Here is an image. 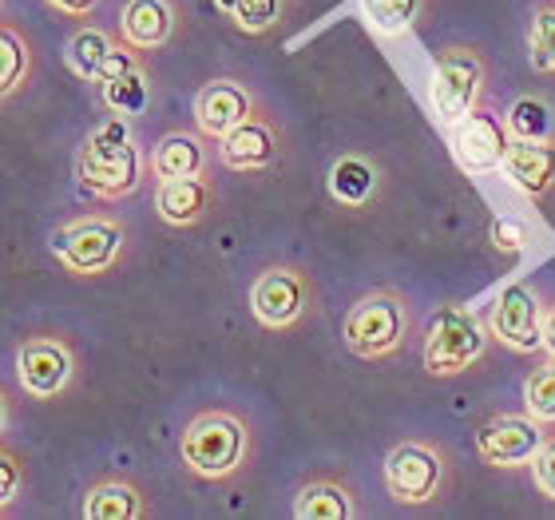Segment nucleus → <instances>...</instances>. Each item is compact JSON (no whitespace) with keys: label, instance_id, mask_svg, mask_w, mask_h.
<instances>
[{"label":"nucleus","instance_id":"nucleus-35","mask_svg":"<svg viewBox=\"0 0 555 520\" xmlns=\"http://www.w3.org/2000/svg\"><path fill=\"white\" fill-rule=\"evenodd\" d=\"M544 350L555 354V302L547 306V322H544Z\"/></svg>","mask_w":555,"mask_h":520},{"label":"nucleus","instance_id":"nucleus-20","mask_svg":"<svg viewBox=\"0 0 555 520\" xmlns=\"http://www.w3.org/2000/svg\"><path fill=\"white\" fill-rule=\"evenodd\" d=\"M88 520H139L147 517V497L131 477H104L83 493Z\"/></svg>","mask_w":555,"mask_h":520},{"label":"nucleus","instance_id":"nucleus-21","mask_svg":"<svg viewBox=\"0 0 555 520\" xmlns=\"http://www.w3.org/2000/svg\"><path fill=\"white\" fill-rule=\"evenodd\" d=\"M294 517L298 520H353L358 517V497H353V489H349L346 481L318 477V481L298 489Z\"/></svg>","mask_w":555,"mask_h":520},{"label":"nucleus","instance_id":"nucleus-15","mask_svg":"<svg viewBox=\"0 0 555 520\" xmlns=\"http://www.w3.org/2000/svg\"><path fill=\"white\" fill-rule=\"evenodd\" d=\"M215 179L203 175H183V179H159L155 187V211L167 227H195L215 211Z\"/></svg>","mask_w":555,"mask_h":520},{"label":"nucleus","instance_id":"nucleus-25","mask_svg":"<svg viewBox=\"0 0 555 520\" xmlns=\"http://www.w3.org/2000/svg\"><path fill=\"white\" fill-rule=\"evenodd\" d=\"M425 4L428 0H361V12L382 36H405L416 28Z\"/></svg>","mask_w":555,"mask_h":520},{"label":"nucleus","instance_id":"nucleus-12","mask_svg":"<svg viewBox=\"0 0 555 520\" xmlns=\"http://www.w3.org/2000/svg\"><path fill=\"white\" fill-rule=\"evenodd\" d=\"M473 441L485 465H492V469H520V465L535 461L547 433L544 421H535L532 414H500L488 417L485 426L476 429Z\"/></svg>","mask_w":555,"mask_h":520},{"label":"nucleus","instance_id":"nucleus-22","mask_svg":"<svg viewBox=\"0 0 555 520\" xmlns=\"http://www.w3.org/2000/svg\"><path fill=\"white\" fill-rule=\"evenodd\" d=\"M33 64H36L33 40H28L16 24H4V28H0V96H4V100H9L21 84L33 80Z\"/></svg>","mask_w":555,"mask_h":520},{"label":"nucleus","instance_id":"nucleus-8","mask_svg":"<svg viewBox=\"0 0 555 520\" xmlns=\"http://www.w3.org/2000/svg\"><path fill=\"white\" fill-rule=\"evenodd\" d=\"M250 310L267 330H294L318 310L313 278L294 263H274L258 270L250 287Z\"/></svg>","mask_w":555,"mask_h":520},{"label":"nucleus","instance_id":"nucleus-17","mask_svg":"<svg viewBox=\"0 0 555 520\" xmlns=\"http://www.w3.org/2000/svg\"><path fill=\"white\" fill-rule=\"evenodd\" d=\"M175 0H128L119 16V40H128L139 52H155L175 36Z\"/></svg>","mask_w":555,"mask_h":520},{"label":"nucleus","instance_id":"nucleus-32","mask_svg":"<svg viewBox=\"0 0 555 520\" xmlns=\"http://www.w3.org/2000/svg\"><path fill=\"white\" fill-rule=\"evenodd\" d=\"M532 473H535V485H540V493H544L547 500H555V437H547L544 449L535 453Z\"/></svg>","mask_w":555,"mask_h":520},{"label":"nucleus","instance_id":"nucleus-4","mask_svg":"<svg viewBox=\"0 0 555 520\" xmlns=\"http://www.w3.org/2000/svg\"><path fill=\"white\" fill-rule=\"evenodd\" d=\"M452 477V457L444 445L437 441H421L409 437L401 445L389 449L385 457V489L397 505H428V500H440L444 485Z\"/></svg>","mask_w":555,"mask_h":520},{"label":"nucleus","instance_id":"nucleus-18","mask_svg":"<svg viewBox=\"0 0 555 520\" xmlns=\"http://www.w3.org/2000/svg\"><path fill=\"white\" fill-rule=\"evenodd\" d=\"M382 167L370 155H341L330 167V195L349 211H365L382 195Z\"/></svg>","mask_w":555,"mask_h":520},{"label":"nucleus","instance_id":"nucleus-2","mask_svg":"<svg viewBox=\"0 0 555 520\" xmlns=\"http://www.w3.org/2000/svg\"><path fill=\"white\" fill-rule=\"evenodd\" d=\"M413 338V306L401 290H373L349 306L341 322V342L361 362H389Z\"/></svg>","mask_w":555,"mask_h":520},{"label":"nucleus","instance_id":"nucleus-5","mask_svg":"<svg viewBox=\"0 0 555 520\" xmlns=\"http://www.w3.org/2000/svg\"><path fill=\"white\" fill-rule=\"evenodd\" d=\"M488 342H492V326H485L464 306H444L433 314V322L425 330V370L433 378L468 373L485 358Z\"/></svg>","mask_w":555,"mask_h":520},{"label":"nucleus","instance_id":"nucleus-11","mask_svg":"<svg viewBox=\"0 0 555 520\" xmlns=\"http://www.w3.org/2000/svg\"><path fill=\"white\" fill-rule=\"evenodd\" d=\"M449 143L452 155L461 163V172L468 175H488L504 167V155L512 148V128L508 119L492 112V107H473L468 116H461L449 128Z\"/></svg>","mask_w":555,"mask_h":520},{"label":"nucleus","instance_id":"nucleus-24","mask_svg":"<svg viewBox=\"0 0 555 520\" xmlns=\"http://www.w3.org/2000/svg\"><path fill=\"white\" fill-rule=\"evenodd\" d=\"M100 88H104V107L119 119L143 116V112H147V104H151L147 68H135V72H128V76L112 80V84H100Z\"/></svg>","mask_w":555,"mask_h":520},{"label":"nucleus","instance_id":"nucleus-7","mask_svg":"<svg viewBox=\"0 0 555 520\" xmlns=\"http://www.w3.org/2000/svg\"><path fill=\"white\" fill-rule=\"evenodd\" d=\"M52 255L64 263V270L72 275H104L119 263L124 246H128V231L124 223L112 215H80V219L64 223L52 231Z\"/></svg>","mask_w":555,"mask_h":520},{"label":"nucleus","instance_id":"nucleus-26","mask_svg":"<svg viewBox=\"0 0 555 520\" xmlns=\"http://www.w3.org/2000/svg\"><path fill=\"white\" fill-rule=\"evenodd\" d=\"M524 414L552 426L555 421V354H547L524 382Z\"/></svg>","mask_w":555,"mask_h":520},{"label":"nucleus","instance_id":"nucleus-1","mask_svg":"<svg viewBox=\"0 0 555 520\" xmlns=\"http://www.w3.org/2000/svg\"><path fill=\"white\" fill-rule=\"evenodd\" d=\"M250 453H255V433L231 409H207L191 417V426L179 437L183 469L198 481H231L250 465Z\"/></svg>","mask_w":555,"mask_h":520},{"label":"nucleus","instance_id":"nucleus-29","mask_svg":"<svg viewBox=\"0 0 555 520\" xmlns=\"http://www.w3.org/2000/svg\"><path fill=\"white\" fill-rule=\"evenodd\" d=\"M532 60L535 68L555 72V4L535 9L532 16Z\"/></svg>","mask_w":555,"mask_h":520},{"label":"nucleus","instance_id":"nucleus-14","mask_svg":"<svg viewBox=\"0 0 555 520\" xmlns=\"http://www.w3.org/2000/svg\"><path fill=\"white\" fill-rule=\"evenodd\" d=\"M258 96L246 88L243 80H234V76H219V80L203 84V92L195 96V128L210 139V143H219L222 136H231L238 124L258 112Z\"/></svg>","mask_w":555,"mask_h":520},{"label":"nucleus","instance_id":"nucleus-16","mask_svg":"<svg viewBox=\"0 0 555 520\" xmlns=\"http://www.w3.org/2000/svg\"><path fill=\"white\" fill-rule=\"evenodd\" d=\"M500 172L520 195L544 199L547 191H555V139H512Z\"/></svg>","mask_w":555,"mask_h":520},{"label":"nucleus","instance_id":"nucleus-33","mask_svg":"<svg viewBox=\"0 0 555 520\" xmlns=\"http://www.w3.org/2000/svg\"><path fill=\"white\" fill-rule=\"evenodd\" d=\"M524 243H528L524 223H516V219L492 223V246H496V251H524Z\"/></svg>","mask_w":555,"mask_h":520},{"label":"nucleus","instance_id":"nucleus-23","mask_svg":"<svg viewBox=\"0 0 555 520\" xmlns=\"http://www.w3.org/2000/svg\"><path fill=\"white\" fill-rule=\"evenodd\" d=\"M112 36L104 33V28H95V24H88V28H80V33L72 36L68 40V68L80 76V80H88V84H95L100 80V68H104V60H107V52H112Z\"/></svg>","mask_w":555,"mask_h":520},{"label":"nucleus","instance_id":"nucleus-13","mask_svg":"<svg viewBox=\"0 0 555 520\" xmlns=\"http://www.w3.org/2000/svg\"><path fill=\"white\" fill-rule=\"evenodd\" d=\"M219 160L231 172H270L286 160V131L267 107H258L246 124H238L231 136L219 139Z\"/></svg>","mask_w":555,"mask_h":520},{"label":"nucleus","instance_id":"nucleus-19","mask_svg":"<svg viewBox=\"0 0 555 520\" xmlns=\"http://www.w3.org/2000/svg\"><path fill=\"white\" fill-rule=\"evenodd\" d=\"M210 139L203 131H171L151 151V175L155 179H183V175H203L210 163Z\"/></svg>","mask_w":555,"mask_h":520},{"label":"nucleus","instance_id":"nucleus-9","mask_svg":"<svg viewBox=\"0 0 555 520\" xmlns=\"http://www.w3.org/2000/svg\"><path fill=\"white\" fill-rule=\"evenodd\" d=\"M76 378V350L64 334H24L16 346V382L36 402H56Z\"/></svg>","mask_w":555,"mask_h":520},{"label":"nucleus","instance_id":"nucleus-6","mask_svg":"<svg viewBox=\"0 0 555 520\" xmlns=\"http://www.w3.org/2000/svg\"><path fill=\"white\" fill-rule=\"evenodd\" d=\"M488 60L468 45L440 48L433 60V80H428V100L444 128H452L461 116L485 104Z\"/></svg>","mask_w":555,"mask_h":520},{"label":"nucleus","instance_id":"nucleus-27","mask_svg":"<svg viewBox=\"0 0 555 520\" xmlns=\"http://www.w3.org/2000/svg\"><path fill=\"white\" fill-rule=\"evenodd\" d=\"M512 128V139H547L552 136V107L540 96H520L516 104L504 112Z\"/></svg>","mask_w":555,"mask_h":520},{"label":"nucleus","instance_id":"nucleus-34","mask_svg":"<svg viewBox=\"0 0 555 520\" xmlns=\"http://www.w3.org/2000/svg\"><path fill=\"white\" fill-rule=\"evenodd\" d=\"M48 4L56 12H64V16H76V21H80V16H92L100 0H48Z\"/></svg>","mask_w":555,"mask_h":520},{"label":"nucleus","instance_id":"nucleus-28","mask_svg":"<svg viewBox=\"0 0 555 520\" xmlns=\"http://www.w3.org/2000/svg\"><path fill=\"white\" fill-rule=\"evenodd\" d=\"M286 12H289V0H234L231 21L243 33L262 36V33H274L278 24L286 21Z\"/></svg>","mask_w":555,"mask_h":520},{"label":"nucleus","instance_id":"nucleus-36","mask_svg":"<svg viewBox=\"0 0 555 520\" xmlns=\"http://www.w3.org/2000/svg\"><path fill=\"white\" fill-rule=\"evenodd\" d=\"M215 9L222 12V16H231V9H234V0H215Z\"/></svg>","mask_w":555,"mask_h":520},{"label":"nucleus","instance_id":"nucleus-10","mask_svg":"<svg viewBox=\"0 0 555 520\" xmlns=\"http://www.w3.org/2000/svg\"><path fill=\"white\" fill-rule=\"evenodd\" d=\"M544 322H547V302L540 287L532 282H512L496 294L492 310H488V326L492 338L504 342L516 354H532L544 346Z\"/></svg>","mask_w":555,"mask_h":520},{"label":"nucleus","instance_id":"nucleus-31","mask_svg":"<svg viewBox=\"0 0 555 520\" xmlns=\"http://www.w3.org/2000/svg\"><path fill=\"white\" fill-rule=\"evenodd\" d=\"M21 489H24V457L12 445H4L0 449V505L9 509L12 500L21 497Z\"/></svg>","mask_w":555,"mask_h":520},{"label":"nucleus","instance_id":"nucleus-3","mask_svg":"<svg viewBox=\"0 0 555 520\" xmlns=\"http://www.w3.org/2000/svg\"><path fill=\"white\" fill-rule=\"evenodd\" d=\"M76 175L88 195L95 199H128L143 175V155L131 139L128 119L112 116L80 143Z\"/></svg>","mask_w":555,"mask_h":520},{"label":"nucleus","instance_id":"nucleus-30","mask_svg":"<svg viewBox=\"0 0 555 520\" xmlns=\"http://www.w3.org/2000/svg\"><path fill=\"white\" fill-rule=\"evenodd\" d=\"M135 68H147V64H143V52L131 48L128 40H116L112 52H107L104 68H100V80L95 84H112V80H119V76H128V72H135Z\"/></svg>","mask_w":555,"mask_h":520}]
</instances>
